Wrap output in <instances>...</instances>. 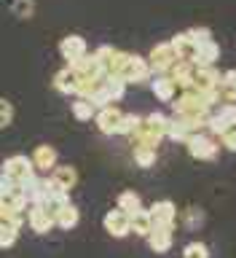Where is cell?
Instances as JSON below:
<instances>
[{
    "mask_svg": "<svg viewBox=\"0 0 236 258\" xmlns=\"http://www.w3.org/2000/svg\"><path fill=\"white\" fill-rule=\"evenodd\" d=\"M32 167L38 169V172H51L56 167V151L51 145H38L35 151H32Z\"/></svg>",
    "mask_w": 236,
    "mask_h": 258,
    "instance_id": "16",
    "label": "cell"
},
{
    "mask_svg": "<svg viewBox=\"0 0 236 258\" xmlns=\"http://www.w3.org/2000/svg\"><path fill=\"white\" fill-rule=\"evenodd\" d=\"M148 76H150L148 62H145L142 56H137V54H126V59L118 70V78L124 81V84H140V81H145Z\"/></svg>",
    "mask_w": 236,
    "mask_h": 258,
    "instance_id": "5",
    "label": "cell"
},
{
    "mask_svg": "<svg viewBox=\"0 0 236 258\" xmlns=\"http://www.w3.org/2000/svg\"><path fill=\"white\" fill-rule=\"evenodd\" d=\"M185 145H188V153L193 159H199V161H212L217 156V151H220V145H217V140L212 135H207V132H199V135H193L185 140Z\"/></svg>",
    "mask_w": 236,
    "mask_h": 258,
    "instance_id": "3",
    "label": "cell"
},
{
    "mask_svg": "<svg viewBox=\"0 0 236 258\" xmlns=\"http://www.w3.org/2000/svg\"><path fill=\"white\" fill-rule=\"evenodd\" d=\"M124 92H126V84H124V81L105 76V81H102L100 86H97V92L89 97V102H92L94 108H108V105L118 102L121 97H124Z\"/></svg>",
    "mask_w": 236,
    "mask_h": 258,
    "instance_id": "1",
    "label": "cell"
},
{
    "mask_svg": "<svg viewBox=\"0 0 236 258\" xmlns=\"http://www.w3.org/2000/svg\"><path fill=\"white\" fill-rule=\"evenodd\" d=\"M8 185H11V183H8V177H6L3 172H0V194H3V191L8 188Z\"/></svg>",
    "mask_w": 236,
    "mask_h": 258,
    "instance_id": "31",
    "label": "cell"
},
{
    "mask_svg": "<svg viewBox=\"0 0 236 258\" xmlns=\"http://www.w3.org/2000/svg\"><path fill=\"white\" fill-rule=\"evenodd\" d=\"M0 172L8 177V183H11V185H22L24 180H30V177L35 175V167H32V161L27 156H11V159L3 161Z\"/></svg>",
    "mask_w": 236,
    "mask_h": 258,
    "instance_id": "2",
    "label": "cell"
},
{
    "mask_svg": "<svg viewBox=\"0 0 236 258\" xmlns=\"http://www.w3.org/2000/svg\"><path fill=\"white\" fill-rule=\"evenodd\" d=\"M183 258H209V250L204 242H191V245H185Z\"/></svg>",
    "mask_w": 236,
    "mask_h": 258,
    "instance_id": "27",
    "label": "cell"
},
{
    "mask_svg": "<svg viewBox=\"0 0 236 258\" xmlns=\"http://www.w3.org/2000/svg\"><path fill=\"white\" fill-rule=\"evenodd\" d=\"M22 191H24V197H27V205H40L46 197V175L35 172L30 180L22 183Z\"/></svg>",
    "mask_w": 236,
    "mask_h": 258,
    "instance_id": "15",
    "label": "cell"
},
{
    "mask_svg": "<svg viewBox=\"0 0 236 258\" xmlns=\"http://www.w3.org/2000/svg\"><path fill=\"white\" fill-rule=\"evenodd\" d=\"M51 218H54V226H59V229L70 231V229H75V226H78L81 213H78V207H75V205H64L62 210H56Z\"/></svg>",
    "mask_w": 236,
    "mask_h": 258,
    "instance_id": "19",
    "label": "cell"
},
{
    "mask_svg": "<svg viewBox=\"0 0 236 258\" xmlns=\"http://www.w3.org/2000/svg\"><path fill=\"white\" fill-rule=\"evenodd\" d=\"M16 237H19V229H14V226L8 223H0V247H14L16 245Z\"/></svg>",
    "mask_w": 236,
    "mask_h": 258,
    "instance_id": "25",
    "label": "cell"
},
{
    "mask_svg": "<svg viewBox=\"0 0 236 258\" xmlns=\"http://www.w3.org/2000/svg\"><path fill=\"white\" fill-rule=\"evenodd\" d=\"M140 207H142L140 194H134V191H124V194H118V210H121V213L132 215L134 210H140Z\"/></svg>",
    "mask_w": 236,
    "mask_h": 258,
    "instance_id": "23",
    "label": "cell"
},
{
    "mask_svg": "<svg viewBox=\"0 0 236 258\" xmlns=\"http://www.w3.org/2000/svg\"><path fill=\"white\" fill-rule=\"evenodd\" d=\"M148 213H150V223L153 226H159V229H175V223H177V207L169 199L153 202V205L148 207Z\"/></svg>",
    "mask_w": 236,
    "mask_h": 258,
    "instance_id": "6",
    "label": "cell"
},
{
    "mask_svg": "<svg viewBox=\"0 0 236 258\" xmlns=\"http://www.w3.org/2000/svg\"><path fill=\"white\" fill-rule=\"evenodd\" d=\"M24 221H27V226L35 234H48L54 229V218L46 213L40 205H30V210H27V215H24Z\"/></svg>",
    "mask_w": 236,
    "mask_h": 258,
    "instance_id": "10",
    "label": "cell"
},
{
    "mask_svg": "<svg viewBox=\"0 0 236 258\" xmlns=\"http://www.w3.org/2000/svg\"><path fill=\"white\" fill-rule=\"evenodd\" d=\"M54 86H56V92H62V94H75V89H78L75 70H72V68H62L54 76Z\"/></svg>",
    "mask_w": 236,
    "mask_h": 258,
    "instance_id": "22",
    "label": "cell"
},
{
    "mask_svg": "<svg viewBox=\"0 0 236 258\" xmlns=\"http://www.w3.org/2000/svg\"><path fill=\"white\" fill-rule=\"evenodd\" d=\"M0 207L8 210V213H24L27 210V197H24L22 185H8L0 194Z\"/></svg>",
    "mask_w": 236,
    "mask_h": 258,
    "instance_id": "13",
    "label": "cell"
},
{
    "mask_svg": "<svg viewBox=\"0 0 236 258\" xmlns=\"http://www.w3.org/2000/svg\"><path fill=\"white\" fill-rule=\"evenodd\" d=\"M191 89H199V92L220 89V70H217V68H193Z\"/></svg>",
    "mask_w": 236,
    "mask_h": 258,
    "instance_id": "7",
    "label": "cell"
},
{
    "mask_svg": "<svg viewBox=\"0 0 236 258\" xmlns=\"http://www.w3.org/2000/svg\"><path fill=\"white\" fill-rule=\"evenodd\" d=\"M145 239H148V247L153 253H167L175 242V229H159V226H153Z\"/></svg>",
    "mask_w": 236,
    "mask_h": 258,
    "instance_id": "14",
    "label": "cell"
},
{
    "mask_svg": "<svg viewBox=\"0 0 236 258\" xmlns=\"http://www.w3.org/2000/svg\"><path fill=\"white\" fill-rule=\"evenodd\" d=\"M140 118L142 116H134V113H124V116H121V124H118V132L116 135H132L134 129H137V124H140Z\"/></svg>",
    "mask_w": 236,
    "mask_h": 258,
    "instance_id": "26",
    "label": "cell"
},
{
    "mask_svg": "<svg viewBox=\"0 0 236 258\" xmlns=\"http://www.w3.org/2000/svg\"><path fill=\"white\" fill-rule=\"evenodd\" d=\"M11 121H14V105L6 97H0V129L11 126Z\"/></svg>",
    "mask_w": 236,
    "mask_h": 258,
    "instance_id": "28",
    "label": "cell"
},
{
    "mask_svg": "<svg viewBox=\"0 0 236 258\" xmlns=\"http://www.w3.org/2000/svg\"><path fill=\"white\" fill-rule=\"evenodd\" d=\"M48 180H51L59 191L70 194V188L78 183V175H75V169H72V167H62V164H56V167L51 169V175H48Z\"/></svg>",
    "mask_w": 236,
    "mask_h": 258,
    "instance_id": "17",
    "label": "cell"
},
{
    "mask_svg": "<svg viewBox=\"0 0 236 258\" xmlns=\"http://www.w3.org/2000/svg\"><path fill=\"white\" fill-rule=\"evenodd\" d=\"M148 68L150 70H156L159 76H167L169 73V68L177 62V54H175V48H172V43L169 40H164V43H156L150 48V54H148Z\"/></svg>",
    "mask_w": 236,
    "mask_h": 258,
    "instance_id": "4",
    "label": "cell"
},
{
    "mask_svg": "<svg viewBox=\"0 0 236 258\" xmlns=\"http://www.w3.org/2000/svg\"><path fill=\"white\" fill-rule=\"evenodd\" d=\"M150 89H153V94H156V100H161V102H172L177 97V86L172 84L169 76H156L153 84H150Z\"/></svg>",
    "mask_w": 236,
    "mask_h": 258,
    "instance_id": "20",
    "label": "cell"
},
{
    "mask_svg": "<svg viewBox=\"0 0 236 258\" xmlns=\"http://www.w3.org/2000/svg\"><path fill=\"white\" fill-rule=\"evenodd\" d=\"M94 113H97L94 105L89 102V100H81V97L75 100V105H72V116H75L78 121H92Z\"/></svg>",
    "mask_w": 236,
    "mask_h": 258,
    "instance_id": "24",
    "label": "cell"
},
{
    "mask_svg": "<svg viewBox=\"0 0 236 258\" xmlns=\"http://www.w3.org/2000/svg\"><path fill=\"white\" fill-rule=\"evenodd\" d=\"M121 116H124V110L108 105V108H100V110L94 113V121H97V126H100V132L116 135L118 132V124H121Z\"/></svg>",
    "mask_w": 236,
    "mask_h": 258,
    "instance_id": "11",
    "label": "cell"
},
{
    "mask_svg": "<svg viewBox=\"0 0 236 258\" xmlns=\"http://www.w3.org/2000/svg\"><path fill=\"white\" fill-rule=\"evenodd\" d=\"M134 161H137L140 167L156 164V151H150V148H134Z\"/></svg>",
    "mask_w": 236,
    "mask_h": 258,
    "instance_id": "29",
    "label": "cell"
},
{
    "mask_svg": "<svg viewBox=\"0 0 236 258\" xmlns=\"http://www.w3.org/2000/svg\"><path fill=\"white\" fill-rule=\"evenodd\" d=\"M59 54L67 64H75L84 54H89V46L81 35H64L62 43H59Z\"/></svg>",
    "mask_w": 236,
    "mask_h": 258,
    "instance_id": "8",
    "label": "cell"
},
{
    "mask_svg": "<svg viewBox=\"0 0 236 258\" xmlns=\"http://www.w3.org/2000/svg\"><path fill=\"white\" fill-rule=\"evenodd\" d=\"M153 229V223H150V213L145 207L140 210H134L132 215H129V231H134L137 237H148V231Z\"/></svg>",
    "mask_w": 236,
    "mask_h": 258,
    "instance_id": "21",
    "label": "cell"
},
{
    "mask_svg": "<svg viewBox=\"0 0 236 258\" xmlns=\"http://www.w3.org/2000/svg\"><path fill=\"white\" fill-rule=\"evenodd\" d=\"M217 59H220V46L209 38V40L196 43V51H193V59L191 62L196 64V68H215Z\"/></svg>",
    "mask_w": 236,
    "mask_h": 258,
    "instance_id": "9",
    "label": "cell"
},
{
    "mask_svg": "<svg viewBox=\"0 0 236 258\" xmlns=\"http://www.w3.org/2000/svg\"><path fill=\"white\" fill-rule=\"evenodd\" d=\"M102 226H105V231H108L110 237H116V239L126 237V234H132V231H129V215H126V213H121L118 207H116V210H110V213L105 215Z\"/></svg>",
    "mask_w": 236,
    "mask_h": 258,
    "instance_id": "12",
    "label": "cell"
},
{
    "mask_svg": "<svg viewBox=\"0 0 236 258\" xmlns=\"http://www.w3.org/2000/svg\"><path fill=\"white\" fill-rule=\"evenodd\" d=\"M11 6L19 16H32V11H35V3H32V0H11Z\"/></svg>",
    "mask_w": 236,
    "mask_h": 258,
    "instance_id": "30",
    "label": "cell"
},
{
    "mask_svg": "<svg viewBox=\"0 0 236 258\" xmlns=\"http://www.w3.org/2000/svg\"><path fill=\"white\" fill-rule=\"evenodd\" d=\"M169 43H172L177 59H183V62H191V59H193V51H196V40L191 38L188 30L180 32V35H175L172 40H169Z\"/></svg>",
    "mask_w": 236,
    "mask_h": 258,
    "instance_id": "18",
    "label": "cell"
}]
</instances>
